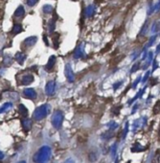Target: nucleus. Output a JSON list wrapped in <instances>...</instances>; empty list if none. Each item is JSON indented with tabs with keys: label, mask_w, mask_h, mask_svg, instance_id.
I'll return each instance as SVG.
<instances>
[{
	"label": "nucleus",
	"mask_w": 160,
	"mask_h": 163,
	"mask_svg": "<svg viewBox=\"0 0 160 163\" xmlns=\"http://www.w3.org/2000/svg\"><path fill=\"white\" fill-rule=\"evenodd\" d=\"M63 163H76L74 161V159H72V158H68V159H66V160L63 162Z\"/></svg>",
	"instance_id": "29"
},
{
	"label": "nucleus",
	"mask_w": 160,
	"mask_h": 163,
	"mask_svg": "<svg viewBox=\"0 0 160 163\" xmlns=\"http://www.w3.org/2000/svg\"><path fill=\"white\" fill-rule=\"evenodd\" d=\"M142 81V77L141 76H139V77H138L137 78V79L136 80H135L134 81V83L133 84H132V88H135V87H136L137 86V84H139L140 83V82Z\"/></svg>",
	"instance_id": "23"
},
{
	"label": "nucleus",
	"mask_w": 160,
	"mask_h": 163,
	"mask_svg": "<svg viewBox=\"0 0 160 163\" xmlns=\"http://www.w3.org/2000/svg\"><path fill=\"white\" fill-rule=\"evenodd\" d=\"M64 75L69 83H73L75 81V74H74L73 70H72L71 65L69 64V63H67L64 67Z\"/></svg>",
	"instance_id": "4"
},
{
	"label": "nucleus",
	"mask_w": 160,
	"mask_h": 163,
	"mask_svg": "<svg viewBox=\"0 0 160 163\" xmlns=\"http://www.w3.org/2000/svg\"><path fill=\"white\" fill-rule=\"evenodd\" d=\"M50 112V105H42L40 107L36 108V110L33 113V118L36 121H41L42 119H44Z\"/></svg>",
	"instance_id": "2"
},
{
	"label": "nucleus",
	"mask_w": 160,
	"mask_h": 163,
	"mask_svg": "<svg viewBox=\"0 0 160 163\" xmlns=\"http://www.w3.org/2000/svg\"><path fill=\"white\" fill-rule=\"evenodd\" d=\"M123 84H124L123 81H120V82H118V83H115V84H113V89H114V90H117L121 86H122Z\"/></svg>",
	"instance_id": "24"
},
{
	"label": "nucleus",
	"mask_w": 160,
	"mask_h": 163,
	"mask_svg": "<svg viewBox=\"0 0 160 163\" xmlns=\"http://www.w3.org/2000/svg\"><path fill=\"white\" fill-rule=\"evenodd\" d=\"M22 127H23L24 131H29L32 128V120L28 119V118H25L22 121Z\"/></svg>",
	"instance_id": "11"
},
{
	"label": "nucleus",
	"mask_w": 160,
	"mask_h": 163,
	"mask_svg": "<svg viewBox=\"0 0 160 163\" xmlns=\"http://www.w3.org/2000/svg\"><path fill=\"white\" fill-rule=\"evenodd\" d=\"M150 75V71H147L146 74H145V76H144V79H142V83H143V84L146 83V81L149 79Z\"/></svg>",
	"instance_id": "27"
},
{
	"label": "nucleus",
	"mask_w": 160,
	"mask_h": 163,
	"mask_svg": "<svg viewBox=\"0 0 160 163\" xmlns=\"http://www.w3.org/2000/svg\"><path fill=\"white\" fill-rule=\"evenodd\" d=\"M116 152H117V143H114L110 148V153H111V156H112V158H115Z\"/></svg>",
	"instance_id": "21"
},
{
	"label": "nucleus",
	"mask_w": 160,
	"mask_h": 163,
	"mask_svg": "<svg viewBox=\"0 0 160 163\" xmlns=\"http://www.w3.org/2000/svg\"><path fill=\"white\" fill-rule=\"evenodd\" d=\"M160 53V43L158 44L157 48H156V54H159Z\"/></svg>",
	"instance_id": "31"
},
{
	"label": "nucleus",
	"mask_w": 160,
	"mask_h": 163,
	"mask_svg": "<svg viewBox=\"0 0 160 163\" xmlns=\"http://www.w3.org/2000/svg\"><path fill=\"white\" fill-rule=\"evenodd\" d=\"M23 95L26 98L31 99V100H35L38 97V94L34 88H25L23 90Z\"/></svg>",
	"instance_id": "6"
},
{
	"label": "nucleus",
	"mask_w": 160,
	"mask_h": 163,
	"mask_svg": "<svg viewBox=\"0 0 160 163\" xmlns=\"http://www.w3.org/2000/svg\"><path fill=\"white\" fill-rule=\"evenodd\" d=\"M38 40V38L37 37H29V38H27L25 40H24V45L27 47H31L33 46V45H35V43L37 42Z\"/></svg>",
	"instance_id": "10"
},
{
	"label": "nucleus",
	"mask_w": 160,
	"mask_h": 163,
	"mask_svg": "<svg viewBox=\"0 0 160 163\" xmlns=\"http://www.w3.org/2000/svg\"><path fill=\"white\" fill-rule=\"evenodd\" d=\"M24 14H25V9H24L23 6H19V7L16 10L14 16H17V17H20V16H22Z\"/></svg>",
	"instance_id": "15"
},
{
	"label": "nucleus",
	"mask_w": 160,
	"mask_h": 163,
	"mask_svg": "<svg viewBox=\"0 0 160 163\" xmlns=\"http://www.w3.org/2000/svg\"><path fill=\"white\" fill-rule=\"evenodd\" d=\"M83 56H84V47H83V44H81L76 48L73 57H74V59L78 60V59L83 58Z\"/></svg>",
	"instance_id": "7"
},
{
	"label": "nucleus",
	"mask_w": 160,
	"mask_h": 163,
	"mask_svg": "<svg viewBox=\"0 0 160 163\" xmlns=\"http://www.w3.org/2000/svg\"><path fill=\"white\" fill-rule=\"evenodd\" d=\"M18 110H19V113L22 116L26 117L27 115H28V110H27V108L23 104H20L18 105Z\"/></svg>",
	"instance_id": "14"
},
{
	"label": "nucleus",
	"mask_w": 160,
	"mask_h": 163,
	"mask_svg": "<svg viewBox=\"0 0 160 163\" xmlns=\"http://www.w3.org/2000/svg\"><path fill=\"white\" fill-rule=\"evenodd\" d=\"M52 11H53V7L51 5H45L43 7V12L45 14H50L52 13Z\"/></svg>",
	"instance_id": "22"
},
{
	"label": "nucleus",
	"mask_w": 160,
	"mask_h": 163,
	"mask_svg": "<svg viewBox=\"0 0 160 163\" xmlns=\"http://www.w3.org/2000/svg\"><path fill=\"white\" fill-rule=\"evenodd\" d=\"M63 119H64V114H63L62 111V110H56L55 112L53 113L52 120H51L54 128L57 129L62 128Z\"/></svg>",
	"instance_id": "3"
},
{
	"label": "nucleus",
	"mask_w": 160,
	"mask_h": 163,
	"mask_svg": "<svg viewBox=\"0 0 160 163\" xmlns=\"http://www.w3.org/2000/svg\"><path fill=\"white\" fill-rule=\"evenodd\" d=\"M12 108H13V104H12L11 102H7V103H5V104H3L1 107H0V114L8 111Z\"/></svg>",
	"instance_id": "12"
},
{
	"label": "nucleus",
	"mask_w": 160,
	"mask_h": 163,
	"mask_svg": "<svg viewBox=\"0 0 160 163\" xmlns=\"http://www.w3.org/2000/svg\"><path fill=\"white\" fill-rule=\"evenodd\" d=\"M16 60L19 64H23L24 61L26 60V55L23 53H21V52H17L16 54Z\"/></svg>",
	"instance_id": "13"
},
{
	"label": "nucleus",
	"mask_w": 160,
	"mask_h": 163,
	"mask_svg": "<svg viewBox=\"0 0 160 163\" xmlns=\"http://www.w3.org/2000/svg\"><path fill=\"white\" fill-rule=\"evenodd\" d=\"M156 37H157V36H156V35H155V36H152V37L150 38V41H149V44H148L147 46H146L147 48H148V47H150V46H152V43H153V42H155V40Z\"/></svg>",
	"instance_id": "26"
},
{
	"label": "nucleus",
	"mask_w": 160,
	"mask_h": 163,
	"mask_svg": "<svg viewBox=\"0 0 160 163\" xmlns=\"http://www.w3.org/2000/svg\"><path fill=\"white\" fill-rule=\"evenodd\" d=\"M17 163H26V161L25 160H20V161H18Z\"/></svg>",
	"instance_id": "32"
},
{
	"label": "nucleus",
	"mask_w": 160,
	"mask_h": 163,
	"mask_svg": "<svg viewBox=\"0 0 160 163\" xmlns=\"http://www.w3.org/2000/svg\"><path fill=\"white\" fill-rule=\"evenodd\" d=\"M107 127H108V129H109V131H114L115 129L118 128V124L114 121H111L107 124Z\"/></svg>",
	"instance_id": "19"
},
{
	"label": "nucleus",
	"mask_w": 160,
	"mask_h": 163,
	"mask_svg": "<svg viewBox=\"0 0 160 163\" xmlns=\"http://www.w3.org/2000/svg\"><path fill=\"white\" fill-rule=\"evenodd\" d=\"M55 63H56V57L55 56H51L49 58V60H48V62H47L46 66H45L46 71H48V72L53 71L54 67H55Z\"/></svg>",
	"instance_id": "9"
},
{
	"label": "nucleus",
	"mask_w": 160,
	"mask_h": 163,
	"mask_svg": "<svg viewBox=\"0 0 160 163\" xmlns=\"http://www.w3.org/2000/svg\"><path fill=\"white\" fill-rule=\"evenodd\" d=\"M51 158V149L48 146H42L34 155L35 163H46Z\"/></svg>",
	"instance_id": "1"
},
{
	"label": "nucleus",
	"mask_w": 160,
	"mask_h": 163,
	"mask_svg": "<svg viewBox=\"0 0 160 163\" xmlns=\"http://www.w3.org/2000/svg\"><path fill=\"white\" fill-rule=\"evenodd\" d=\"M115 163H119V159H118V158H116V160H115Z\"/></svg>",
	"instance_id": "33"
},
{
	"label": "nucleus",
	"mask_w": 160,
	"mask_h": 163,
	"mask_svg": "<svg viewBox=\"0 0 160 163\" xmlns=\"http://www.w3.org/2000/svg\"><path fill=\"white\" fill-rule=\"evenodd\" d=\"M4 158H5V155H4V153H3V152H1V151H0V160H2V159H4Z\"/></svg>",
	"instance_id": "30"
},
{
	"label": "nucleus",
	"mask_w": 160,
	"mask_h": 163,
	"mask_svg": "<svg viewBox=\"0 0 160 163\" xmlns=\"http://www.w3.org/2000/svg\"><path fill=\"white\" fill-rule=\"evenodd\" d=\"M128 132H129V123H126V127H125V131H124V132H123V139H125V138H126Z\"/></svg>",
	"instance_id": "25"
},
{
	"label": "nucleus",
	"mask_w": 160,
	"mask_h": 163,
	"mask_svg": "<svg viewBox=\"0 0 160 163\" xmlns=\"http://www.w3.org/2000/svg\"><path fill=\"white\" fill-rule=\"evenodd\" d=\"M140 64H141V62H135L133 65H132V67H131V72H129V73L131 74H132V73H134V72H136L138 69H139V67H140Z\"/></svg>",
	"instance_id": "20"
},
{
	"label": "nucleus",
	"mask_w": 160,
	"mask_h": 163,
	"mask_svg": "<svg viewBox=\"0 0 160 163\" xmlns=\"http://www.w3.org/2000/svg\"><path fill=\"white\" fill-rule=\"evenodd\" d=\"M88 159L90 162H95L98 159V153L97 152H90L88 155Z\"/></svg>",
	"instance_id": "16"
},
{
	"label": "nucleus",
	"mask_w": 160,
	"mask_h": 163,
	"mask_svg": "<svg viewBox=\"0 0 160 163\" xmlns=\"http://www.w3.org/2000/svg\"><path fill=\"white\" fill-rule=\"evenodd\" d=\"M34 76H33L32 74H27V75H24V76L21 78V84H23V86H29V84H31L33 82H34Z\"/></svg>",
	"instance_id": "8"
},
{
	"label": "nucleus",
	"mask_w": 160,
	"mask_h": 163,
	"mask_svg": "<svg viewBox=\"0 0 160 163\" xmlns=\"http://www.w3.org/2000/svg\"><path fill=\"white\" fill-rule=\"evenodd\" d=\"M56 89V82L55 81H49L45 86V93L48 96H52L55 92Z\"/></svg>",
	"instance_id": "5"
},
{
	"label": "nucleus",
	"mask_w": 160,
	"mask_h": 163,
	"mask_svg": "<svg viewBox=\"0 0 160 163\" xmlns=\"http://www.w3.org/2000/svg\"><path fill=\"white\" fill-rule=\"evenodd\" d=\"M113 135H114V134L112 132V131H105V134H102V138H103V139H105V140H107V139H110V138H112V137H113Z\"/></svg>",
	"instance_id": "17"
},
{
	"label": "nucleus",
	"mask_w": 160,
	"mask_h": 163,
	"mask_svg": "<svg viewBox=\"0 0 160 163\" xmlns=\"http://www.w3.org/2000/svg\"><path fill=\"white\" fill-rule=\"evenodd\" d=\"M22 26L20 25V24H16V25H14V28H13V31H12V33L13 34H19V33L22 32Z\"/></svg>",
	"instance_id": "18"
},
{
	"label": "nucleus",
	"mask_w": 160,
	"mask_h": 163,
	"mask_svg": "<svg viewBox=\"0 0 160 163\" xmlns=\"http://www.w3.org/2000/svg\"><path fill=\"white\" fill-rule=\"evenodd\" d=\"M38 2V0H27L28 6H35Z\"/></svg>",
	"instance_id": "28"
}]
</instances>
